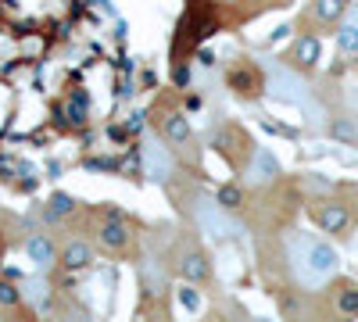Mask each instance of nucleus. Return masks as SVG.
<instances>
[{"mask_svg": "<svg viewBox=\"0 0 358 322\" xmlns=\"http://www.w3.org/2000/svg\"><path fill=\"white\" fill-rule=\"evenodd\" d=\"M283 258H287V269L294 276V283L301 290H319L326 286L337 269H341V254L330 240H319L305 229H290L283 237Z\"/></svg>", "mask_w": 358, "mask_h": 322, "instance_id": "f257e3e1", "label": "nucleus"}, {"mask_svg": "<svg viewBox=\"0 0 358 322\" xmlns=\"http://www.w3.org/2000/svg\"><path fill=\"white\" fill-rule=\"evenodd\" d=\"M183 208L190 212L194 229L201 233V237L215 240V244H226L229 237H236V233H244L241 226H236L233 212H226V208H222V204H219L212 193H190V204H183Z\"/></svg>", "mask_w": 358, "mask_h": 322, "instance_id": "f03ea898", "label": "nucleus"}, {"mask_svg": "<svg viewBox=\"0 0 358 322\" xmlns=\"http://www.w3.org/2000/svg\"><path fill=\"white\" fill-rule=\"evenodd\" d=\"M265 97H273L276 104H290V108H301L305 115H312V122H319V108L312 101V90L308 82L297 75L294 68L287 65H276L268 72V86H265Z\"/></svg>", "mask_w": 358, "mask_h": 322, "instance_id": "7ed1b4c3", "label": "nucleus"}, {"mask_svg": "<svg viewBox=\"0 0 358 322\" xmlns=\"http://www.w3.org/2000/svg\"><path fill=\"white\" fill-rule=\"evenodd\" d=\"M155 126L162 133V140L169 143V147H176L183 158H190L197 165V136H194V126L187 119V111H179V108H155Z\"/></svg>", "mask_w": 358, "mask_h": 322, "instance_id": "20e7f679", "label": "nucleus"}, {"mask_svg": "<svg viewBox=\"0 0 358 322\" xmlns=\"http://www.w3.org/2000/svg\"><path fill=\"white\" fill-rule=\"evenodd\" d=\"M212 147H215V154H219V158H226V165H229V168L244 172V168L251 165L255 151H258V143H255L241 126H222L219 133H212Z\"/></svg>", "mask_w": 358, "mask_h": 322, "instance_id": "39448f33", "label": "nucleus"}, {"mask_svg": "<svg viewBox=\"0 0 358 322\" xmlns=\"http://www.w3.org/2000/svg\"><path fill=\"white\" fill-rule=\"evenodd\" d=\"M226 86L233 90L236 101H258V97H265L268 75L251 61V57H244V61H236V65L226 72Z\"/></svg>", "mask_w": 358, "mask_h": 322, "instance_id": "423d86ee", "label": "nucleus"}, {"mask_svg": "<svg viewBox=\"0 0 358 322\" xmlns=\"http://www.w3.org/2000/svg\"><path fill=\"white\" fill-rule=\"evenodd\" d=\"M140 158H143V175L158 186H169L172 175H176V158L169 147H162L158 140H147L140 147Z\"/></svg>", "mask_w": 358, "mask_h": 322, "instance_id": "0eeeda50", "label": "nucleus"}, {"mask_svg": "<svg viewBox=\"0 0 358 322\" xmlns=\"http://www.w3.org/2000/svg\"><path fill=\"white\" fill-rule=\"evenodd\" d=\"M94 240H97V247H101V251H108V254H122V251H129V247H133V229H129V222H126V219H118V215H104V219H97Z\"/></svg>", "mask_w": 358, "mask_h": 322, "instance_id": "6e6552de", "label": "nucleus"}, {"mask_svg": "<svg viewBox=\"0 0 358 322\" xmlns=\"http://www.w3.org/2000/svg\"><path fill=\"white\" fill-rule=\"evenodd\" d=\"M176 272L187 283H208L212 279V258H208L201 247H183L176 258Z\"/></svg>", "mask_w": 358, "mask_h": 322, "instance_id": "1a4fd4ad", "label": "nucleus"}, {"mask_svg": "<svg viewBox=\"0 0 358 322\" xmlns=\"http://www.w3.org/2000/svg\"><path fill=\"white\" fill-rule=\"evenodd\" d=\"M25 258L33 261L40 272H47V269L57 265V258H62V244H57L50 233H33V237L25 240Z\"/></svg>", "mask_w": 358, "mask_h": 322, "instance_id": "9d476101", "label": "nucleus"}, {"mask_svg": "<svg viewBox=\"0 0 358 322\" xmlns=\"http://www.w3.org/2000/svg\"><path fill=\"white\" fill-rule=\"evenodd\" d=\"M312 219H315V226L322 233H330V237H341V233L351 226V215H348V208L341 200H319V204H312Z\"/></svg>", "mask_w": 358, "mask_h": 322, "instance_id": "9b49d317", "label": "nucleus"}, {"mask_svg": "<svg viewBox=\"0 0 358 322\" xmlns=\"http://www.w3.org/2000/svg\"><path fill=\"white\" fill-rule=\"evenodd\" d=\"M244 180H248V186H268V183H276V180H280V161H276V154L265 151V147H258L255 158H251V165L244 168Z\"/></svg>", "mask_w": 358, "mask_h": 322, "instance_id": "f8f14e48", "label": "nucleus"}, {"mask_svg": "<svg viewBox=\"0 0 358 322\" xmlns=\"http://www.w3.org/2000/svg\"><path fill=\"white\" fill-rule=\"evenodd\" d=\"M57 265L69 269V272H83L94 265V244L83 240V237H69L62 244V258H57Z\"/></svg>", "mask_w": 358, "mask_h": 322, "instance_id": "ddd939ff", "label": "nucleus"}, {"mask_svg": "<svg viewBox=\"0 0 358 322\" xmlns=\"http://www.w3.org/2000/svg\"><path fill=\"white\" fill-rule=\"evenodd\" d=\"M319 57H322V43H319V36H297L294 40V47H290V57H287V61H294L297 68H315L319 65Z\"/></svg>", "mask_w": 358, "mask_h": 322, "instance_id": "4468645a", "label": "nucleus"}, {"mask_svg": "<svg viewBox=\"0 0 358 322\" xmlns=\"http://www.w3.org/2000/svg\"><path fill=\"white\" fill-rule=\"evenodd\" d=\"M344 15H348V0H315L312 4V18L319 25H341Z\"/></svg>", "mask_w": 358, "mask_h": 322, "instance_id": "2eb2a0df", "label": "nucleus"}, {"mask_svg": "<svg viewBox=\"0 0 358 322\" xmlns=\"http://www.w3.org/2000/svg\"><path fill=\"white\" fill-rule=\"evenodd\" d=\"M337 47L344 54H358V11L341 18V25H337Z\"/></svg>", "mask_w": 358, "mask_h": 322, "instance_id": "dca6fc26", "label": "nucleus"}, {"mask_svg": "<svg viewBox=\"0 0 358 322\" xmlns=\"http://www.w3.org/2000/svg\"><path fill=\"white\" fill-rule=\"evenodd\" d=\"M25 305V290L18 286V276H8V279H0V308H22Z\"/></svg>", "mask_w": 358, "mask_h": 322, "instance_id": "f3484780", "label": "nucleus"}, {"mask_svg": "<svg viewBox=\"0 0 358 322\" xmlns=\"http://www.w3.org/2000/svg\"><path fill=\"white\" fill-rule=\"evenodd\" d=\"M215 200L222 204L226 212H241V208H244V190H241V186H233V183H226V186L215 190Z\"/></svg>", "mask_w": 358, "mask_h": 322, "instance_id": "a211bd4d", "label": "nucleus"}, {"mask_svg": "<svg viewBox=\"0 0 358 322\" xmlns=\"http://www.w3.org/2000/svg\"><path fill=\"white\" fill-rule=\"evenodd\" d=\"M337 312L355 319L358 315V286H341L337 290Z\"/></svg>", "mask_w": 358, "mask_h": 322, "instance_id": "6ab92c4d", "label": "nucleus"}, {"mask_svg": "<svg viewBox=\"0 0 358 322\" xmlns=\"http://www.w3.org/2000/svg\"><path fill=\"white\" fill-rule=\"evenodd\" d=\"M176 301H179V308H187V312H197V308H201L197 290H194V283H187V279H183V286L176 290Z\"/></svg>", "mask_w": 358, "mask_h": 322, "instance_id": "aec40b11", "label": "nucleus"}, {"mask_svg": "<svg viewBox=\"0 0 358 322\" xmlns=\"http://www.w3.org/2000/svg\"><path fill=\"white\" fill-rule=\"evenodd\" d=\"M72 208H76V200H72L69 193H54V197H50V212H47V215H50V219H57V215H65V212H72Z\"/></svg>", "mask_w": 358, "mask_h": 322, "instance_id": "412c9836", "label": "nucleus"}, {"mask_svg": "<svg viewBox=\"0 0 358 322\" xmlns=\"http://www.w3.org/2000/svg\"><path fill=\"white\" fill-rule=\"evenodd\" d=\"M334 136H344V140H351V136H355V129H351L348 122H337V126H334Z\"/></svg>", "mask_w": 358, "mask_h": 322, "instance_id": "4be33fe9", "label": "nucleus"}, {"mask_svg": "<svg viewBox=\"0 0 358 322\" xmlns=\"http://www.w3.org/2000/svg\"><path fill=\"white\" fill-rule=\"evenodd\" d=\"M0 272H4V251H0Z\"/></svg>", "mask_w": 358, "mask_h": 322, "instance_id": "5701e85b", "label": "nucleus"}]
</instances>
